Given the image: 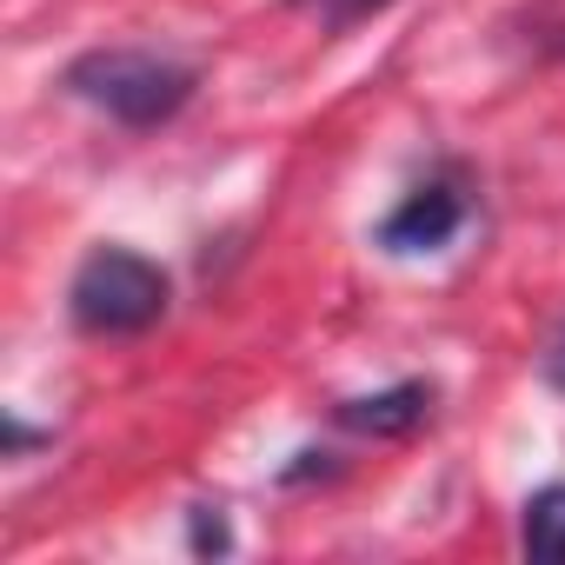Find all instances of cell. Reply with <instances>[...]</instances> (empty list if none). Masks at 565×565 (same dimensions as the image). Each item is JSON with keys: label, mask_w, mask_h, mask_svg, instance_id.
<instances>
[{"label": "cell", "mask_w": 565, "mask_h": 565, "mask_svg": "<svg viewBox=\"0 0 565 565\" xmlns=\"http://www.w3.org/2000/svg\"><path fill=\"white\" fill-rule=\"evenodd\" d=\"M61 87L81 107L107 114L114 127L153 134V127L186 114V100L200 94V74L173 54H153V47H87L61 67Z\"/></svg>", "instance_id": "obj_1"}, {"label": "cell", "mask_w": 565, "mask_h": 565, "mask_svg": "<svg viewBox=\"0 0 565 565\" xmlns=\"http://www.w3.org/2000/svg\"><path fill=\"white\" fill-rule=\"evenodd\" d=\"M167 307H173L167 266L134 246H94L67 279V320L87 340H140L167 320Z\"/></svg>", "instance_id": "obj_2"}, {"label": "cell", "mask_w": 565, "mask_h": 565, "mask_svg": "<svg viewBox=\"0 0 565 565\" xmlns=\"http://www.w3.org/2000/svg\"><path fill=\"white\" fill-rule=\"evenodd\" d=\"M459 226H466V180L459 173H433L373 226V246L393 253V259H419V253L452 246Z\"/></svg>", "instance_id": "obj_3"}, {"label": "cell", "mask_w": 565, "mask_h": 565, "mask_svg": "<svg viewBox=\"0 0 565 565\" xmlns=\"http://www.w3.org/2000/svg\"><path fill=\"white\" fill-rule=\"evenodd\" d=\"M433 406H439V386L433 380H399V386L340 399L333 406V426L340 433H360V439H413L433 419Z\"/></svg>", "instance_id": "obj_4"}, {"label": "cell", "mask_w": 565, "mask_h": 565, "mask_svg": "<svg viewBox=\"0 0 565 565\" xmlns=\"http://www.w3.org/2000/svg\"><path fill=\"white\" fill-rule=\"evenodd\" d=\"M519 545H525V558H539V565H565V479L539 486V492L519 505Z\"/></svg>", "instance_id": "obj_5"}, {"label": "cell", "mask_w": 565, "mask_h": 565, "mask_svg": "<svg viewBox=\"0 0 565 565\" xmlns=\"http://www.w3.org/2000/svg\"><path fill=\"white\" fill-rule=\"evenodd\" d=\"M300 14H313L327 34H347V28H360V21H373V14H386L393 0H294Z\"/></svg>", "instance_id": "obj_6"}, {"label": "cell", "mask_w": 565, "mask_h": 565, "mask_svg": "<svg viewBox=\"0 0 565 565\" xmlns=\"http://www.w3.org/2000/svg\"><path fill=\"white\" fill-rule=\"evenodd\" d=\"M186 545H193L200 558H220V552H233L226 512H220V505H193V512H186Z\"/></svg>", "instance_id": "obj_7"}, {"label": "cell", "mask_w": 565, "mask_h": 565, "mask_svg": "<svg viewBox=\"0 0 565 565\" xmlns=\"http://www.w3.org/2000/svg\"><path fill=\"white\" fill-rule=\"evenodd\" d=\"M34 446H41V433H34L28 419H8V459H28Z\"/></svg>", "instance_id": "obj_8"}, {"label": "cell", "mask_w": 565, "mask_h": 565, "mask_svg": "<svg viewBox=\"0 0 565 565\" xmlns=\"http://www.w3.org/2000/svg\"><path fill=\"white\" fill-rule=\"evenodd\" d=\"M539 373H545V386H552V393H565V333L552 340V353H545V366H539Z\"/></svg>", "instance_id": "obj_9"}]
</instances>
